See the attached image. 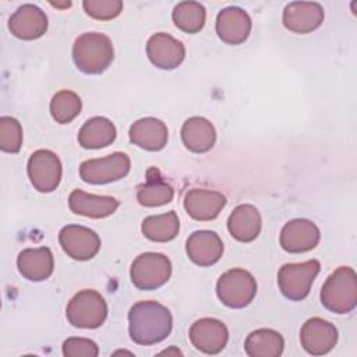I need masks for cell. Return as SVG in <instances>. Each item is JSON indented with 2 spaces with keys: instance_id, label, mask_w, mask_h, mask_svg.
I'll use <instances>...</instances> for the list:
<instances>
[{
  "instance_id": "d4e9b609",
  "label": "cell",
  "mask_w": 357,
  "mask_h": 357,
  "mask_svg": "<svg viewBox=\"0 0 357 357\" xmlns=\"http://www.w3.org/2000/svg\"><path fill=\"white\" fill-rule=\"evenodd\" d=\"M116 127L106 117H92L84 123L78 132V142L85 149H99L116 139Z\"/></svg>"
},
{
  "instance_id": "ac0fdd59",
  "label": "cell",
  "mask_w": 357,
  "mask_h": 357,
  "mask_svg": "<svg viewBox=\"0 0 357 357\" xmlns=\"http://www.w3.org/2000/svg\"><path fill=\"white\" fill-rule=\"evenodd\" d=\"M185 251L194 264L211 266L223 255V243L215 231L197 230L187 238Z\"/></svg>"
},
{
  "instance_id": "603a6c76",
  "label": "cell",
  "mask_w": 357,
  "mask_h": 357,
  "mask_svg": "<svg viewBox=\"0 0 357 357\" xmlns=\"http://www.w3.org/2000/svg\"><path fill=\"white\" fill-rule=\"evenodd\" d=\"M227 229L233 238L241 243L255 240L261 231V215L254 205L241 204L227 219Z\"/></svg>"
},
{
  "instance_id": "6da1fadb",
  "label": "cell",
  "mask_w": 357,
  "mask_h": 357,
  "mask_svg": "<svg viewBox=\"0 0 357 357\" xmlns=\"http://www.w3.org/2000/svg\"><path fill=\"white\" fill-rule=\"evenodd\" d=\"M170 311L158 301H138L128 312L130 337L142 346L165 340L172 332Z\"/></svg>"
},
{
  "instance_id": "4dcf8cb0",
  "label": "cell",
  "mask_w": 357,
  "mask_h": 357,
  "mask_svg": "<svg viewBox=\"0 0 357 357\" xmlns=\"http://www.w3.org/2000/svg\"><path fill=\"white\" fill-rule=\"evenodd\" d=\"M22 145V127L20 121L10 116L0 117V149L17 153Z\"/></svg>"
},
{
  "instance_id": "f546056e",
  "label": "cell",
  "mask_w": 357,
  "mask_h": 357,
  "mask_svg": "<svg viewBox=\"0 0 357 357\" xmlns=\"http://www.w3.org/2000/svg\"><path fill=\"white\" fill-rule=\"evenodd\" d=\"M81 109L79 96L68 89L57 92L50 100V114L59 124L71 123L79 114Z\"/></svg>"
},
{
  "instance_id": "d6986e66",
  "label": "cell",
  "mask_w": 357,
  "mask_h": 357,
  "mask_svg": "<svg viewBox=\"0 0 357 357\" xmlns=\"http://www.w3.org/2000/svg\"><path fill=\"white\" fill-rule=\"evenodd\" d=\"M226 205V197L219 191L192 188L184 197V208L195 220H213Z\"/></svg>"
},
{
  "instance_id": "7c38bea8",
  "label": "cell",
  "mask_w": 357,
  "mask_h": 357,
  "mask_svg": "<svg viewBox=\"0 0 357 357\" xmlns=\"http://www.w3.org/2000/svg\"><path fill=\"white\" fill-rule=\"evenodd\" d=\"M229 339L226 325L215 318H201L190 328V340L192 346L205 354L220 353Z\"/></svg>"
},
{
  "instance_id": "5bb4252c",
  "label": "cell",
  "mask_w": 357,
  "mask_h": 357,
  "mask_svg": "<svg viewBox=\"0 0 357 357\" xmlns=\"http://www.w3.org/2000/svg\"><path fill=\"white\" fill-rule=\"evenodd\" d=\"M8 29L18 39L33 40L47 31V17L38 6L22 4L11 14Z\"/></svg>"
},
{
  "instance_id": "7a4b0ae2",
  "label": "cell",
  "mask_w": 357,
  "mask_h": 357,
  "mask_svg": "<svg viewBox=\"0 0 357 357\" xmlns=\"http://www.w3.org/2000/svg\"><path fill=\"white\" fill-rule=\"evenodd\" d=\"M114 50L110 38L99 32L79 35L73 46V60L84 74H100L113 61Z\"/></svg>"
},
{
  "instance_id": "484cf974",
  "label": "cell",
  "mask_w": 357,
  "mask_h": 357,
  "mask_svg": "<svg viewBox=\"0 0 357 357\" xmlns=\"http://www.w3.org/2000/svg\"><path fill=\"white\" fill-rule=\"evenodd\" d=\"M173 197V187L167 184L153 167L146 172L145 183L139 184L137 188V201L142 206H160L172 202Z\"/></svg>"
},
{
  "instance_id": "4fadbf2b",
  "label": "cell",
  "mask_w": 357,
  "mask_h": 357,
  "mask_svg": "<svg viewBox=\"0 0 357 357\" xmlns=\"http://www.w3.org/2000/svg\"><path fill=\"white\" fill-rule=\"evenodd\" d=\"M321 233L317 225L308 219H293L280 231V245L291 254L307 252L319 243Z\"/></svg>"
},
{
  "instance_id": "52a82bcc",
  "label": "cell",
  "mask_w": 357,
  "mask_h": 357,
  "mask_svg": "<svg viewBox=\"0 0 357 357\" xmlns=\"http://www.w3.org/2000/svg\"><path fill=\"white\" fill-rule=\"evenodd\" d=\"M319 269L321 264L317 259L283 265L278 272V284L282 294L291 301L304 300L310 294L311 284Z\"/></svg>"
},
{
  "instance_id": "ba28073f",
  "label": "cell",
  "mask_w": 357,
  "mask_h": 357,
  "mask_svg": "<svg viewBox=\"0 0 357 357\" xmlns=\"http://www.w3.org/2000/svg\"><path fill=\"white\" fill-rule=\"evenodd\" d=\"M130 158L123 152H114L99 159H89L81 163L79 177L89 184H107L128 174Z\"/></svg>"
},
{
  "instance_id": "83f0119b",
  "label": "cell",
  "mask_w": 357,
  "mask_h": 357,
  "mask_svg": "<svg viewBox=\"0 0 357 357\" xmlns=\"http://www.w3.org/2000/svg\"><path fill=\"white\" fill-rule=\"evenodd\" d=\"M142 234L151 240L158 243H166L173 240L180 230L178 216L174 211H169L162 215H152L144 219L141 225Z\"/></svg>"
},
{
  "instance_id": "3957f363",
  "label": "cell",
  "mask_w": 357,
  "mask_h": 357,
  "mask_svg": "<svg viewBox=\"0 0 357 357\" xmlns=\"http://www.w3.org/2000/svg\"><path fill=\"white\" fill-rule=\"evenodd\" d=\"M322 305L336 314H347L357 304V276L353 268L340 266L332 272L321 289Z\"/></svg>"
},
{
  "instance_id": "e0dca14e",
  "label": "cell",
  "mask_w": 357,
  "mask_h": 357,
  "mask_svg": "<svg viewBox=\"0 0 357 357\" xmlns=\"http://www.w3.org/2000/svg\"><path fill=\"white\" fill-rule=\"evenodd\" d=\"M251 32V18L240 7L230 6L216 17V33L227 45L243 43Z\"/></svg>"
},
{
  "instance_id": "7402d4cb",
  "label": "cell",
  "mask_w": 357,
  "mask_h": 357,
  "mask_svg": "<svg viewBox=\"0 0 357 357\" xmlns=\"http://www.w3.org/2000/svg\"><path fill=\"white\" fill-rule=\"evenodd\" d=\"M17 266L25 279L42 282L53 273V254L47 247L25 248L18 254Z\"/></svg>"
},
{
  "instance_id": "277c9868",
  "label": "cell",
  "mask_w": 357,
  "mask_h": 357,
  "mask_svg": "<svg viewBox=\"0 0 357 357\" xmlns=\"http://www.w3.org/2000/svg\"><path fill=\"white\" fill-rule=\"evenodd\" d=\"M67 319L71 325L84 329L99 328L107 317V304L95 290L78 291L67 304Z\"/></svg>"
},
{
  "instance_id": "d6a6232c",
  "label": "cell",
  "mask_w": 357,
  "mask_h": 357,
  "mask_svg": "<svg viewBox=\"0 0 357 357\" xmlns=\"http://www.w3.org/2000/svg\"><path fill=\"white\" fill-rule=\"evenodd\" d=\"M63 354L66 357H96L99 354V349L91 339L68 337L63 343Z\"/></svg>"
},
{
  "instance_id": "44dd1931",
  "label": "cell",
  "mask_w": 357,
  "mask_h": 357,
  "mask_svg": "<svg viewBox=\"0 0 357 357\" xmlns=\"http://www.w3.org/2000/svg\"><path fill=\"white\" fill-rule=\"evenodd\" d=\"M68 206L77 215L102 219L116 212L119 201L113 197L93 195L84 192L82 190H74L68 197Z\"/></svg>"
},
{
  "instance_id": "1f68e13d",
  "label": "cell",
  "mask_w": 357,
  "mask_h": 357,
  "mask_svg": "<svg viewBox=\"0 0 357 357\" xmlns=\"http://www.w3.org/2000/svg\"><path fill=\"white\" fill-rule=\"evenodd\" d=\"M85 13L96 20H113L123 10V1L120 0H85L82 3Z\"/></svg>"
},
{
  "instance_id": "8992f818",
  "label": "cell",
  "mask_w": 357,
  "mask_h": 357,
  "mask_svg": "<svg viewBox=\"0 0 357 357\" xmlns=\"http://www.w3.org/2000/svg\"><path fill=\"white\" fill-rule=\"evenodd\" d=\"M172 275L170 259L159 252L138 255L130 269L132 284L139 290H155L163 286Z\"/></svg>"
},
{
  "instance_id": "9a60e30c",
  "label": "cell",
  "mask_w": 357,
  "mask_h": 357,
  "mask_svg": "<svg viewBox=\"0 0 357 357\" xmlns=\"http://www.w3.org/2000/svg\"><path fill=\"white\" fill-rule=\"evenodd\" d=\"M146 54L153 66L162 70H173L178 67L184 57V45L169 33L159 32L149 38L146 43Z\"/></svg>"
},
{
  "instance_id": "4316f807",
  "label": "cell",
  "mask_w": 357,
  "mask_h": 357,
  "mask_svg": "<svg viewBox=\"0 0 357 357\" xmlns=\"http://www.w3.org/2000/svg\"><path fill=\"white\" fill-rule=\"evenodd\" d=\"M283 336L268 328L251 332L244 343V350L250 357H279L283 353Z\"/></svg>"
},
{
  "instance_id": "ffe728a7",
  "label": "cell",
  "mask_w": 357,
  "mask_h": 357,
  "mask_svg": "<svg viewBox=\"0 0 357 357\" xmlns=\"http://www.w3.org/2000/svg\"><path fill=\"white\" fill-rule=\"evenodd\" d=\"M130 141L146 151H160L167 144L169 131L166 124L155 117H144L132 123L128 131Z\"/></svg>"
},
{
  "instance_id": "30bf717a",
  "label": "cell",
  "mask_w": 357,
  "mask_h": 357,
  "mask_svg": "<svg viewBox=\"0 0 357 357\" xmlns=\"http://www.w3.org/2000/svg\"><path fill=\"white\" fill-rule=\"evenodd\" d=\"M59 243L63 251L77 261H88L100 250L99 236L89 227L67 225L59 233Z\"/></svg>"
},
{
  "instance_id": "f1b7e54d",
  "label": "cell",
  "mask_w": 357,
  "mask_h": 357,
  "mask_svg": "<svg viewBox=\"0 0 357 357\" xmlns=\"http://www.w3.org/2000/svg\"><path fill=\"white\" fill-rule=\"evenodd\" d=\"M174 25L187 33H197L205 25V7L198 1H181L173 10Z\"/></svg>"
},
{
  "instance_id": "9c48e42d",
  "label": "cell",
  "mask_w": 357,
  "mask_h": 357,
  "mask_svg": "<svg viewBox=\"0 0 357 357\" xmlns=\"http://www.w3.org/2000/svg\"><path fill=\"white\" fill-rule=\"evenodd\" d=\"M28 176L32 185L40 192L54 191L61 180V162L49 149H38L28 159Z\"/></svg>"
},
{
  "instance_id": "8fae6325",
  "label": "cell",
  "mask_w": 357,
  "mask_h": 357,
  "mask_svg": "<svg viewBox=\"0 0 357 357\" xmlns=\"http://www.w3.org/2000/svg\"><path fill=\"white\" fill-rule=\"evenodd\" d=\"M303 349L312 356L329 353L337 343V329L333 324L314 317L304 322L300 331Z\"/></svg>"
},
{
  "instance_id": "5b68a950",
  "label": "cell",
  "mask_w": 357,
  "mask_h": 357,
  "mask_svg": "<svg viewBox=\"0 0 357 357\" xmlns=\"http://www.w3.org/2000/svg\"><path fill=\"white\" fill-rule=\"evenodd\" d=\"M216 293L226 307L244 308L257 294V280L248 271L234 268L218 279Z\"/></svg>"
},
{
  "instance_id": "2e32d148",
  "label": "cell",
  "mask_w": 357,
  "mask_h": 357,
  "mask_svg": "<svg viewBox=\"0 0 357 357\" xmlns=\"http://www.w3.org/2000/svg\"><path fill=\"white\" fill-rule=\"evenodd\" d=\"M283 25L296 33L315 31L324 22V8L314 1H293L283 10Z\"/></svg>"
},
{
  "instance_id": "cb8c5ba5",
  "label": "cell",
  "mask_w": 357,
  "mask_h": 357,
  "mask_svg": "<svg viewBox=\"0 0 357 357\" xmlns=\"http://www.w3.org/2000/svg\"><path fill=\"white\" fill-rule=\"evenodd\" d=\"M181 139L185 148L195 153H204L212 149L216 141L213 124L205 117H190L181 127Z\"/></svg>"
}]
</instances>
